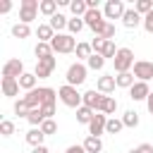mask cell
I'll return each instance as SVG.
<instances>
[{
  "instance_id": "9c48e42d",
  "label": "cell",
  "mask_w": 153,
  "mask_h": 153,
  "mask_svg": "<svg viewBox=\"0 0 153 153\" xmlns=\"http://www.w3.org/2000/svg\"><path fill=\"white\" fill-rule=\"evenodd\" d=\"M24 74V62L19 57H12L2 65V76H10V79H19Z\"/></svg>"
},
{
  "instance_id": "7dc6e473",
  "label": "cell",
  "mask_w": 153,
  "mask_h": 153,
  "mask_svg": "<svg viewBox=\"0 0 153 153\" xmlns=\"http://www.w3.org/2000/svg\"><path fill=\"white\" fill-rule=\"evenodd\" d=\"M136 151H139V153H153V143H141Z\"/></svg>"
},
{
  "instance_id": "5b68a950",
  "label": "cell",
  "mask_w": 153,
  "mask_h": 153,
  "mask_svg": "<svg viewBox=\"0 0 153 153\" xmlns=\"http://www.w3.org/2000/svg\"><path fill=\"white\" fill-rule=\"evenodd\" d=\"M112 65H115V72H117V74L129 72V69L134 67V53H131L129 48H120L117 55H115V60H112Z\"/></svg>"
},
{
  "instance_id": "e0dca14e",
  "label": "cell",
  "mask_w": 153,
  "mask_h": 153,
  "mask_svg": "<svg viewBox=\"0 0 153 153\" xmlns=\"http://www.w3.org/2000/svg\"><path fill=\"white\" fill-rule=\"evenodd\" d=\"M122 24H124L127 29H136L139 24H143V17H141L136 10H127L124 17H122Z\"/></svg>"
},
{
  "instance_id": "2e32d148",
  "label": "cell",
  "mask_w": 153,
  "mask_h": 153,
  "mask_svg": "<svg viewBox=\"0 0 153 153\" xmlns=\"http://www.w3.org/2000/svg\"><path fill=\"white\" fill-rule=\"evenodd\" d=\"M0 86H2V93H5L7 98H14V96L19 93V88H22V86H19V79H10V76H2V84H0Z\"/></svg>"
},
{
  "instance_id": "f6af8a7d",
  "label": "cell",
  "mask_w": 153,
  "mask_h": 153,
  "mask_svg": "<svg viewBox=\"0 0 153 153\" xmlns=\"http://www.w3.org/2000/svg\"><path fill=\"white\" fill-rule=\"evenodd\" d=\"M65 153H86V148H84V143H76V146H69Z\"/></svg>"
},
{
  "instance_id": "60d3db41",
  "label": "cell",
  "mask_w": 153,
  "mask_h": 153,
  "mask_svg": "<svg viewBox=\"0 0 153 153\" xmlns=\"http://www.w3.org/2000/svg\"><path fill=\"white\" fill-rule=\"evenodd\" d=\"M117 50H120V48H115V43H112V41H108V43H105V48H103V57H105V60H108V57H112V60H115Z\"/></svg>"
},
{
  "instance_id": "8d00e7d4",
  "label": "cell",
  "mask_w": 153,
  "mask_h": 153,
  "mask_svg": "<svg viewBox=\"0 0 153 153\" xmlns=\"http://www.w3.org/2000/svg\"><path fill=\"white\" fill-rule=\"evenodd\" d=\"M29 112H31V108L24 103V98L14 103V115H19V117H29Z\"/></svg>"
},
{
  "instance_id": "4fadbf2b",
  "label": "cell",
  "mask_w": 153,
  "mask_h": 153,
  "mask_svg": "<svg viewBox=\"0 0 153 153\" xmlns=\"http://www.w3.org/2000/svg\"><path fill=\"white\" fill-rule=\"evenodd\" d=\"M148 96H151V88H148L146 81H136V84L129 88V98H131V100H146Z\"/></svg>"
},
{
  "instance_id": "f35d334b",
  "label": "cell",
  "mask_w": 153,
  "mask_h": 153,
  "mask_svg": "<svg viewBox=\"0 0 153 153\" xmlns=\"http://www.w3.org/2000/svg\"><path fill=\"white\" fill-rule=\"evenodd\" d=\"M41 131H43L45 136H50V134H55V131H57V124H55V120H45V122L41 124Z\"/></svg>"
},
{
  "instance_id": "d6a6232c",
  "label": "cell",
  "mask_w": 153,
  "mask_h": 153,
  "mask_svg": "<svg viewBox=\"0 0 153 153\" xmlns=\"http://www.w3.org/2000/svg\"><path fill=\"white\" fill-rule=\"evenodd\" d=\"M122 127H124V122H122V120L110 117V120H108V124H105V131H108V134H120V131H122Z\"/></svg>"
},
{
  "instance_id": "bcb514c9",
  "label": "cell",
  "mask_w": 153,
  "mask_h": 153,
  "mask_svg": "<svg viewBox=\"0 0 153 153\" xmlns=\"http://www.w3.org/2000/svg\"><path fill=\"white\" fill-rule=\"evenodd\" d=\"M10 10H12V2H10V0H2V2H0V12H2V14H7Z\"/></svg>"
},
{
  "instance_id": "7402d4cb",
  "label": "cell",
  "mask_w": 153,
  "mask_h": 153,
  "mask_svg": "<svg viewBox=\"0 0 153 153\" xmlns=\"http://www.w3.org/2000/svg\"><path fill=\"white\" fill-rule=\"evenodd\" d=\"M115 81H117L120 88H131V86L136 84V81H134V72H122V74L115 76Z\"/></svg>"
},
{
  "instance_id": "c3c4849f",
  "label": "cell",
  "mask_w": 153,
  "mask_h": 153,
  "mask_svg": "<svg viewBox=\"0 0 153 153\" xmlns=\"http://www.w3.org/2000/svg\"><path fill=\"white\" fill-rule=\"evenodd\" d=\"M146 108H148V112L153 115V91H151V96L146 98Z\"/></svg>"
},
{
  "instance_id": "ee69618b",
  "label": "cell",
  "mask_w": 153,
  "mask_h": 153,
  "mask_svg": "<svg viewBox=\"0 0 153 153\" xmlns=\"http://www.w3.org/2000/svg\"><path fill=\"white\" fill-rule=\"evenodd\" d=\"M143 29H146L148 33H153V12H148V14L143 17Z\"/></svg>"
},
{
  "instance_id": "9a60e30c",
  "label": "cell",
  "mask_w": 153,
  "mask_h": 153,
  "mask_svg": "<svg viewBox=\"0 0 153 153\" xmlns=\"http://www.w3.org/2000/svg\"><path fill=\"white\" fill-rule=\"evenodd\" d=\"M115 86H117V81H115V76H110V74H105V76H98V84H96V91H100L103 96H108V93H112V91H115Z\"/></svg>"
},
{
  "instance_id": "4dcf8cb0",
  "label": "cell",
  "mask_w": 153,
  "mask_h": 153,
  "mask_svg": "<svg viewBox=\"0 0 153 153\" xmlns=\"http://www.w3.org/2000/svg\"><path fill=\"white\" fill-rule=\"evenodd\" d=\"M12 36H14V38H29V36H31L29 24H14V26H12Z\"/></svg>"
},
{
  "instance_id": "836d02e7",
  "label": "cell",
  "mask_w": 153,
  "mask_h": 153,
  "mask_svg": "<svg viewBox=\"0 0 153 153\" xmlns=\"http://www.w3.org/2000/svg\"><path fill=\"white\" fill-rule=\"evenodd\" d=\"M134 10H136L141 17H146L148 12H153V0H139V2L134 5Z\"/></svg>"
},
{
  "instance_id": "681fc988",
  "label": "cell",
  "mask_w": 153,
  "mask_h": 153,
  "mask_svg": "<svg viewBox=\"0 0 153 153\" xmlns=\"http://www.w3.org/2000/svg\"><path fill=\"white\" fill-rule=\"evenodd\" d=\"M31 153H50V151H48V148H45V146H36V148H33V151H31Z\"/></svg>"
},
{
  "instance_id": "7bdbcfd3",
  "label": "cell",
  "mask_w": 153,
  "mask_h": 153,
  "mask_svg": "<svg viewBox=\"0 0 153 153\" xmlns=\"http://www.w3.org/2000/svg\"><path fill=\"white\" fill-rule=\"evenodd\" d=\"M41 112H43L45 120H53V115H55V105H41Z\"/></svg>"
},
{
  "instance_id": "f1b7e54d",
  "label": "cell",
  "mask_w": 153,
  "mask_h": 153,
  "mask_svg": "<svg viewBox=\"0 0 153 153\" xmlns=\"http://www.w3.org/2000/svg\"><path fill=\"white\" fill-rule=\"evenodd\" d=\"M115 110H117V100H115L112 96H105V100H103V105H100L98 112H103V115H112Z\"/></svg>"
},
{
  "instance_id": "3957f363",
  "label": "cell",
  "mask_w": 153,
  "mask_h": 153,
  "mask_svg": "<svg viewBox=\"0 0 153 153\" xmlns=\"http://www.w3.org/2000/svg\"><path fill=\"white\" fill-rule=\"evenodd\" d=\"M50 45H53V53H74L79 43L72 33H55Z\"/></svg>"
},
{
  "instance_id": "d6986e66",
  "label": "cell",
  "mask_w": 153,
  "mask_h": 153,
  "mask_svg": "<svg viewBox=\"0 0 153 153\" xmlns=\"http://www.w3.org/2000/svg\"><path fill=\"white\" fill-rule=\"evenodd\" d=\"M36 36H38V43H50V41H53V36H55V31H53V26H50V24H38Z\"/></svg>"
},
{
  "instance_id": "6da1fadb",
  "label": "cell",
  "mask_w": 153,
  "mask_h": 153,
  "mask_svg": "<svg viewBox=\"0 0 153 153\" xmlns=\"http://www.w3.org/2000/svg\"><path fill=\"white\" fill-rule=\"evenodd\" d=\"M57 96H60V100L67 105V108H81L84 105V93H79L74 86H69V84H65V86H60L57 88Z\"/></svg>"
},
{
  "instance_id": "277c9868",
  "label": "cell",
  "mask_w": 153,
  "mask_h": 153,
  "mask_svg": "<svg viewBox=\"0 0 153 153\" xmlns=\"http://www.w3.org/2000/svg\"><path fill=\"white\" fill-rule=\"evenodd\" d=\"M38 10H41L38 0H22V5H19V24H31L36 19Z\"/></svg>"
},
{
  "instance_id": "d590c367",
  "label": "cell",
  "mask_w": 153,
  "mask_h": 153,
  "mask_svg": "<svg viewBox=\"0 0 153 153\" xmlns=\"http://www.w3.org/2000/svg\"><path fill=\"white\" fill-rule=\"evenodd\" d=\"M67 29H69V33H72V36H74V33H79V31L84 29V19H81V17H74V19H69Z\"/></svg>"
},
{
  "instance_id": "83f0119b",
  "label": "cell",
  "mask_w": 153,
  "mask_h": 153,
  "mask_svg": "<svg viewBox=\"0 0 153 153\" xmlns=\"http://www.w3.org/2000/svg\"><path fill=\"white\" fill-rule=\"evenodd\" d=\"M48 24L53 26V31H60V29H65V26L69 24V19H67L65 14H60V12H57L55 17H50V22H48Z\"/></svg>"
},
{
  "instance_id": "d4e9b609",
  "label": "cell",
  "mask_w": 153,
  "mask_h": 153,
  "mask_svg": "<svg viewBox=\"0 0 153 153\" xmlns=\"http://www.w3.org/2000/svg\"><path fill=\"white\" fill-rule=\"evenodd\" d=\"M33 53H36L38 60H48V57H53V45L50 43H36Z\"/></svg>"
},
{
  "instance_id": "8992f818",
  "label": "cell",
  "mask_w": 153,
  "mask_h": 153,
  "mask_svg": "<svg viewBox=\"0 0 153 153\" xmlns=\"http://www.w3.org/2000/svg\"><path fill=\"white\" fill-rule=\"evenodd\" d=\"M86 69H88V67H86V65H81V62L69 65V67H67V76H65V79H67V84H69V86H74V88H76L79 84H84V81H86Z\"/></svg>"
},
{
  "instance_id": "ab89813d",
  "label": "cell",
  "mask_w": 153,
  "mask_h": 153,
  "mask_svg": "<svg viewBox=\"0 0 153 153\" xmlns=\"http://www.w3.org/2000/svg\"><path fill=\"white\" fill-rule=\"evenodd\" d=\"M105 38H100V36H96L93 41H91V48H93V53H98V55H103V48H105Z\"/></svg>"
},
{
  "instance_id": "f907efd6",
  "label": "cell",
  "mask_w": 153,
  "mask_h": 153,
  "mask_svg": "<svg viewBox=\"0 0 153 153\" xmlns=\"http://www.w3.org/2000/svg\"><path fill=\"white\" fill-rule=\"evenodd\" d=\"M129 153H139V151H136V148H131V151H129Z\"/></svg>"
},
{
  "instance_id": "4316f807",
  "label": "cell",
  "mask_w": 153,
  "mask_h": 153,
  "mask_svg": "<svg viewBox=\"0 0 153 153\" xmlns=\"http://www.w3.org/2000/svg\"><path fill=\"white\" fill-rule=\"evenodd\" d=\"M103 65H105V57H103V55H98V53H93V55L86 60V67H88V69H93V72L103 69Z\"/></svg>"
},
{
  "instance_id": "ba28073f",
  "label": "cell",
  "mask_w": 153,
  "mask_h": 153,
  "mask_svg": "<svg viewBox=\"0 0 153 153\" xmlns=\"http://www.w3.org/2000/svg\"><path fill=\"white\" fill-rule=\"evenodd\" d=\"M124 12H127V7H124L122 0H108L105 2V10H103L105 19H122Z\"/></svg>"
},
{
  "instance_id": "7a4b0ae2",
  "label": "cell",
  "mask_w": 153,
  "mask_h": 153,
  "mask_svg": "<svg viewBox=\"0 0 153 153\" xmlns=\"http://www.w3.org/2000/svg\"><path fill=\"white\" fill-rule=\"evenodd\" d=\"M84 24H86L96 36H100V33L105 31V26H108V19H105V14H103L100 10H88V12L84 14Z\"/></svg>"
},
{
  "instance_id": "52a82bcc",
  "label": "cell",
  "mask_w": 153,
  "mask_h": 153,
  "mask_svg": "<svg viewBox=\"0 0 153 153\" xmlns=\"http://www.w3.org/2000/svg\"><path fill=\"white\" fill-rule=\"evenodd\" d=\"M134 76H136V81H146L148 84V79H153V62L136 60L134 62Z\"/></svg>"
},
{
  "instance_id": "30bf717a",
  "label": "cell",
  "mask_w": 153,
  "mask_h": 153,
  "mask_svg": "<svg viewBox=\"0 0 153 153\" xmlns=\"http://www.w3.org/2000/svg\"><path fill=\"white\" fill-rule=\"evenodd\" d=\"M55 65H57V60H55V57H48V60H36V69H33V74H36L38 79H48V76L53 74Z\"/></svg>"
},
{
  "instance_id": "603a6c76",
  "label": "cell",
  "mask_w": 153,
  "mask_h": 153,
  "mask_svg": "<svg viewBox=\"0 0 153 153\" xmlns=\"http://www.w3.org/2000/svg\"><path fill=\"white\" fill-rule=\"evenodd\" d=\"M93 117H96V110H91V108H86V105H81V108L76 110V122H81V124H91Z\"/></svg>"
},
{
  "instance_id": "b9f144b4",
  "label": "cell",
  "mask_w": 153,
  "mask_h": 153,
  "mask_svg": "<svg viewBox=\"0 0 153 153\" xmlns=\"http://www.w3.org/2000/svg\"><path fill=\"white\" fill-rule=\"evenodd\" d=\"M100 38H105V41H112V38H115V24H110V22H108V26H105V31L100 33Z\"/></svg>"
},
{
  "instance_id": "ffe728a7",
  "label": "cell",
  "mask_w": 153,
  "mask_h": 153,
  "mask_svg": "<svg viewBox=\"0 0 153 153\" xmlns=\"http://www.w3.org/2000/svg\"><path fill=\"white\" fill-rule=\"evenodd\" d=\"M36 81H38V76L33 74V72H24L22 76H19V86L29 93V91H33L36 88Z\"/></svg>"
},
{
  "instance_id": "8fae6325",
  "label": "cell",
  "mask_w": 153,
  "mask_h": 153,
  "mask_svg": "<svg viewBox=\"0 0 153 153\" xmlns=\"http://www.w3.org/2000/svg\"><path fill=\"white\" fill-rule=\"evenodd\" d=\"M103 100H105V96L100 93V91H96V88H91V91H86L84 93V105L86 108H91V110H100V105H103Z\"/></svg>"
},
{
  "instance_id": "ac0fdd59",
  "label": "cell",
  "mask_w": 153,
  "mask_h": 153,
  "mask_svg": "<svg viewBox=\"0 0 153 153\" xmlns=\"http://www.w3.org/2000/svg\"><path fill=\"white\" fill-rule=\"evenodd\" d=\"M43 139H45V134L41 131V127H31L29 131H26V143L29 146H43Z\"/></svg>"
},
{
  "instance_id": "44dd1931",
  "label": "cell",
  "mask_w": 153,
  "mask_h": 153,
  "mask_svg": "<svg viewBox=\"0 0 153 153\" xmlns=\"http://www.w3.org/2000/svg\"><path fill=\"white\" fill-rule=\"evenodd\" d=\"M84 148H86V153H100L103 151V141L98 136H86L84 139Z\"/></svg>"
},
{
  "instance_id": "484cf974",
  "label": "cell",
  "mask_w": 153,
  "mask_h": 153,
  "mask_svg": "<svg viewBox=\"0 0 153 153\" xmlns=\"http://www.w3.org/2000/svg\"><path fill=\"white\" fill-rule=\"evenodd\" d=\"M69 10H72L74 17H81V19H84V14L88 12V5H86V0H72Z\"/></svg>"
},
{
  "instance_id": "74e56055",
  "label": "cell",
  "mask_w": 153,
  "mask_h": 153,
  "mask_svg": "<svg viewBox=\"0 0 153 153\" xmlns=\"http://www.w3.org/2000/svg\"><path fill=\"white\" fill-rule=\"evenodd\" d=\"M0 134H2V136H12V134H14V122L2 120V122H0Z\"/></svg>"
},
{
  "instance_id": "5bb4252c",
  "label": "cell",
  "mask_w": 153,
  "mask_h": 153,
  "mask_svg": "<svg viewBox=\"0 0 153 153\" xmlns=\"http://www.w3.org/2000/svg\"><path fill=\"white\" fill-rule=\"evenodd\" d=\"M36 96H38L41 105H55V100L60 98V96H57V91H55V88H48V86L36 88Z\"/></svg>"
},
{
  "instance_id": "f546056e",
  "label": "cell",
  "mask_w": 153,
  "mask_h": 153,
  "mask_svg": "<svg viewBox=\"0 0 153 153\" xmlns=\"http://www.w3.org/2000/svg\"><path fill=\"white\" fill-rule=\"evenodd\" d=\"M122 122H124V127H139V112L136 110H127L124 115H122Z\"/></svg>"
},
{
  "instance_id": "7c38bea8",
  "label": "cell",
  "mask_w": 153,
  "mask_h": 153,
  "mask_svg": "<svg viewBox=\"0 0 153 153\" xmlns=\"http://www.w3.org/2000/svg\"><path fill=\"white\" fill-rule=\"evenodd\" d=\"M105 124H108V115L96 112V117H93L91 124H88V136H98V139H100V134L105 131Z\"/></svg>"
},
{
  "instance_id": "e575fe53",
  "label": "cell",
  "mask_w": 153,
  "mask_h": 153,
  "mask_svg": "<svg viewBox=\"0 0 153 153\" xmlns=\"http://www.w3.org/2000/svg\"><path fill=\"white\" fill-rule=\"evenodd\" d=\"M74 53H76V57H81V60H88V57L93 55V48H91V43H79Z\"/></svg>"
},
{
  "instance_id": "1f68e13d",
  "label": "cell",
  "mask_w": 153,
  "mask_h": 153,
  "mask_svg": "<svg viewBox=\"0 0 153 153\" xmlns=\"http://www.w3.org/2000/svg\"><path fill=\"white\" fill-rule=\"evenodd\" d=\"M29 122H31V127H41L43 122H45V117H43V112H41V108H33L31 112H29V117H26Z\"/></svg>"
},
{
  "instance_id": "cb8c5ba5",
  "label": "cell",
  "mask_w": 153,
  "mask_h": 153,
  "mask_svg": "<svg viewBox=\"0 0 153 153\" xmlns=\"http://www.w3.org/2000/svg\"><path fill=\"white\" fill-rule=\"evenodd\" d=\"M38 12L45 14V17H55L57 14V0H41V10Z\"/></svg>"
}]
</instances>
